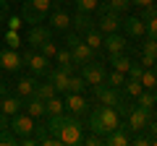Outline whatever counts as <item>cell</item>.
<instances>
[{
  "label": "cell",
  "mask_w": 157,
  "mask_h": 146,
  "mask_svg": "<svg viewBox=\"0 0 157 146\" xmlns=\"http://www.w3.org/2000/svg\"><path fill=\"white\" fill-rule=\"evenodd\" d=\"M60 3H63V0H52V5H60Z\"/></svg>",
  "instance_id": "cell-52"
},
{
  "label": "cell",
  "mask_w": 157,
  "mask_h": 146,
  "mask_svg": "<svg viewBox=\"0 0 157 146\" xmlns=\"http://www.w3.org/2000/svg\"><path fill=\"white\" fill-rule=\"evenodd\" d=\"M107 5H110V11H115V13H126L131 8V0H107Z\"/></svg>",
  "instance_id": "cell-37"
},
{
  "label": "cell",
  "mask_w": 157,
  "mask_h": 146,
  "mask_svg": "<svg viewBox=\"0 0 157 146\" xmlns=\"http://www.w3.org/2000/svg\"><path fill=\"white\" fill-rule=\"evenodd\" d=\"M24 112H26V115H32L34 120H39V118H47L45 102H42V99H37V97H26V99H24Z\"/></svg>",
  "instance_id": "cell-19"
},
{
  "label": "cell",
  "mask_w": 157,
  "mask_h": 146,
  "mask_svg": "<svg viewBox=\"0 0 157 146\" xmlns=\"http://www.w3.org/2000/svg\"><path fill=\"white\" fill-rule=\"evenodd\" d=\"M3 39H6V45L11 47V50H18V47L24 45V42H21V34H18V31H13V29H8V31L3 34Z\"/></svg>",
  "instance_id": "cell-33"
},
{
  "label": "cell",
  "mask_w": 157,
  "mask_h": 146,
  "mask_svg": "<svg viewBox=\"0 0 157 146\" xmlns=\"http://www.w3.org/2000/svg\"><path fill=\"white\" fill-rule=\"evenodd\" d=\"M92 94L100 104H107V107H115L121 102V89H113L110 84H97L92 86Z\"/></svg>",
  "instance_id": "cell-8"
},
{
  "label": "cell",
  "mask_w": 157,
  "mask_h": 146,
  "mask_svg": "<svg viewBox=\"0 0 157 146\" xmlns=\"http://www.w3.org/2000/svg\"><path fill=\"white\" fill-rule=\"evenodd\" d=\"M71 26L76 29L78 34H84V31H89V29L94 26V21H92V13H78V11H76V16L71 18Z\"/></svg>",
  "instance_id": "cell-21"
},
{
  "label": "cell",
  "mask_w": 157,
  "mask_h": 146,
  "mask_svg": "<svg viewBox=\"0 0 157 146\" xmlns=\"http://www.w3.org/2000/svg\"><path fill=\"white\" fill-rule=\"evenodd\" d=\"M141 52H147V55H155V57H157V39L147 37V42L141 45Z\"/></svg>",
  "instance_id": "cell-41"
},
{
  "label": "cell",
  "mask_w": 157,
  "mask_h": 146,
  "mask_svg": "<svg viewBox=\"0 0 157 146\" xmlns=\"http://www.w3.org/2000/svg\"><path fill=\"white\" fill-rule=\"evenodd\" d=\"M86 89H89L86 81L81 78V76H73V73H71V78H68V91H78V94H84Z\"/></svg>",
  "instance_id": "cell-34"
},
{
  "label": "cell",
  "mask_w": 157,
  "mask_h": 146,
  "mask_svg": "<svg viewBox=\"0 0 157 146\" xmlns=\"http://www.w3.org/2000/svg\"><path fill=\"white\" fill-rule=\"evenodd\" d=\"M58 138H60L63 146H78L81 138H84V123H81V118H76V115L68 112V120H66V125L60 128Z\"/></svg>",
  "instance_id": "cell-3"
},
{
  "label": "cell",
  "mask_w": 157,
  "mask_h": 146,
  "mask_svg": "<svg viewBox=\"0 0 157 146\" xmlns=\"http://www.w3.org/2000/svg\"><path fill=\"white\" fill-rule=\"evenodd\" d=\"M24 5H29L37 13H50L52 11V0H24Z\"/></svg>",
  "instance_id": "cell-30"
},
{
  "label": "cell",
  "mask_w": 157,
  "mask_h": 146,
  "mask_svg": "<svg viewBox=\"0 0 157 146\" xmlns=\"http://www.w3.org/2000/svg\"><path fill=\"white\" fill-rule=\"evenodd\" d=\"M39 52H42L45 57H55V52H58V45H55L52 39H47V42H42V45H39Z\"/></svg>",
  "instance_id": "cell-38"
},
{
  "label": "cell",
  "mask_w": 157,
  "mask_h": 146,
  "mask_svg": "<svg viewBox=\"0 0 157 146\" xmlns=\"http://www.w3.org/2000/svg\"><path fill=\"white\" fill-rule=\"evenodd\" d=\"M152 91H155V99H157V86H155V89H152Z\"/></svg>",
  "instance_id": "cell-54"
},
{
  "label": "cell",
  "mask_w": 157,
  "mask_h": 146,
  "mask_svg": "<svg viewBox=\"0 0 157 146\" xmlns=\"http://www.w3.org/2000/svg\"><path fill=\"white\" fill-rule=\"evenodd\" d=\"M45 78L50 81L52 86H55V91H58V94H66V91H68V78H71V73H66L63 68L52 65V68H50V73H47Z\"/></svg>",
  "instance_id": "cell-16"
},
{
  "label": "cell",
  "mask_w": 157,
  "mask_h": 146,
  "mask_svg": "<svg viewBox=\"0 0 157 146\" xmlns=\"http://www.w3.org/2000/svg\"><path fill=\"white\" fill-rule=\"evenodd\" d=\"M141 73H144V65L141 63H131V68H128V78H136V81H141Z\"/></svg>",
  "instance_id": "cell-40"
},
{
  "label": "cell",
  "mask_w": 157,
  "mask_h": 146,
  "mask_svg": "<svg viewBox=\"0 0 157 146\" xmlns=\"http://www.w3.org/2000/svg\"><path fill=\"white\" fill-rule=\"evenodd\" d=\"M134 144H136V146H149V144H152V138H149V136H136Z\"/></svg>",
  "instance_id": "cell-47"
},
{
  "label": "cell",
  "mask_w": 157,
  "mask_h": 146,
  "mask_svg": "<svg viewBox=\"0 0 157 146\" xmlns=\"http://www.w3.org/2000/svg\"><path fill=\"white\" fill-rule=\"evenodd\" d=\"M121 13H115V11H107V13H102L100 18L94 21V26L100 29L102 34H113V31H121Z\"/></svg>",
  "instance_id": "cell-13"
},
{
  "label": "cell",
  "mask_w": 157,
  "mask_h": 146,
  "mask_svg": "<svg viewBox=\"0 0 157 146\" xmlns=\"http://www.w3.org/2000/svg\"><path fill=\"white\" fill-rule=\"evenodd\" d=\"M66 47L71 50V57H73V65L76 68H81V65H86L89 60H94V50L78 37V31H71L66 37Z\"/></svg>",
  "instance_id": "cell-2"
},
{
  "label": "cell",
  "mask_w": 157,
  "mask_h": 146,
  "mask_svg": "<svg viewBox=\"0 0 157 146\" xmlns=\"http://www.w3.org/2000/svg\"><path fill=\"white\" fill-rule=\"evenodd\" d=\"M121 125V115L115 112V107H107V104H100L94 107L89 112V130L97 136H105L110 133L113 128H118Z\"/></svg>",
  "instance_id": "cell-1"
},
{
  "label": "cell",
  "mask_w": 157,
  "mask_h": 146,
  "mask_svg": "<svg viewBox=\"0 0 157 146\" xmlns=\"http://www.w3.org/2000/svg\"><path fill=\"white\" fill-rule=\"evenodd\" d=\"M141 65H144V68H155V65H157V57H155V55H147V52H141Z\"/></svg>",
  "instance_id": "cell-46"
},
{
  "label": "cell",
  "mask_w": 157,
  "mask_h": 146,
  "mask_svg": "<svg viewBox=\"0 0 157 146\" xmlns=\"http://www.w3.org/2000/svg\"><path fill=\"white\" fill-rule=\"evenodd\" d=\"M13 144H18V136H13L11 128H3L0 130V146H13Z\"/></svg>",
  "instance_id": "cell-36"
},
{
  "label": "cell",
  "mask_w": 157,
  "mask_h": 146,
  "mask_svg": "<svg viewBox=\"0 0 157 146\" xmlns=\"http://www.w3.org/2000/svg\"><path fill=\"white\" fill-rule=\"evenodd\" d=\"M121 29H123L126 37H144V21H141L139 16H126L121 18Z\"/></svg>",
  "instance_id": "cell-17"
},
{
  "label": "cell",
  "mask_w": 157,
  "mask_h": 146,
  "mask_svg": "<svg viewBox=\"0 0 157 146\" xmlns=\"http://www.w3.org/2000/svg\"><path fill=\"white\" fill-rule=\"evenodd\" d=\"M6 24H8V29H13V31H21L24 18H21V16H8V18H6Z\"/></svg>",
  "instance_id": "cell-42"
},
{
  "label": "cell",
  "mask_w": 157,
  "mask_h": 146,
  "mask_svg": "<svg viewBox=\"0 0 157 146\" xmlns=\"http://www.w3.org/2000/svg\"><path fill=\"white\" fill-rule=\"evenodd\" d=\"M102 37H105V34H102L97 26H92L89 31H84V42H86V45H89L94 52H97V50H102Z\"/></svg>",
  "instance_id": "cell-24"
},
{
  "label": "cell",
  "mask_w": 157,
  "mask_h": 146,
  "mask_svg": "<svg viewBox=\"0 0 157 146\" xmlns=\"http://www.w3.org/2000/svg\"><path fill=\"white\" fill-rule=\"evenodd\" d=\"M73 3H76L78 13H94L97 5H100V0H73Z\"/></svg>",
  "instance_id": "cell-35"
},
{
  "label": "cell",
  "mask_w": 157,
  "mask_h": 146,
  "mask_svg": "<svg viewBox=\"0 0 157 146\" xmlns=\"http://www.w3.org/2000/svg\"><path fill=\"white\" fill-rule=\"evenodd\" d=\"M8 3H24V0H8Z\"/></svg>",
  "instance_id": "cell-53"
},
{
  "label": "cell",
  "mask_w": 157,
  "mask_h": 146,
  "mask_svg": "<svg viewBox=\"0 0 157 146\" xmlns=\"http://www.w3.org/2000/svg\"><path fill=\"white\" fill-rule=\"evenodd\" d=\"M141 86L144 89H155L157 86V68H144V73H141Z\"/></svg>",
  "instance_id": "cell-31"
},
{
  "label": "cell",
  "mask_w": 157,
  "mask_h": 146,
  "mask_svg": "<svg viewBox=\"0 0 157 146\" xmlns=\"http://www.w3.org/2000/svg\"><path fill=\"white\" fill-rule=\"evenodd\" d=\"M58 91H55V86L50 84V81H42V84H37L34 86V94L32 97H37V99H42V102H47L50 97H55Z\"/></svg>",
  "instance_id": "cell-25"
},
{
  "label": "cell",
  "mask_w": 157,
  "mask_h": 146,
  "mask_svg": "<svg viewBox=\"0 0 157 146\" xmlns=\"http://www.w3.org/2000/svg\"><path fill=\"white\" fill-rule=\"evenodd\" d=\"M55 65L58 68H63L66 73H73V57H71V50L68 47H58V52H55Z\"/></svg>",
  "instance_id": "cell-20"
},
{
  "label": "cell",
  "mask_w": 157,
  "mask_h": 146,
  "mask_svg": "<svg viewBox=\"0 0 157 146\" xmlns=\"http://www.w3.org/2000/svg\"><path fill=\"white\" fill-rule=\"evenodd\" d=\"M155 16H157V8H155V5H144L139 18H141V21H149V18H155Z\"/></svg>",
  "instance_id": "cell-45"
},
{
  "label": "cell",
  "mask_w": 157,
  "mask_h": 146,
  "mask_svg": "<svg viewBox=\"0 0 157 146\" xmlns=\"http://www.w3.org/2000/svg\"><path fill=\"white\" fill-rule=\"evenodd\" d=\"M155 0H131V5H139V8H144V5H152Z\"/></svg>",
  "instance_id": "cell-49"
},
{
  "label": "cell",
  "mask_w": 157,
  "mask_h": 146,
  "mask_svg": "<svg viewBox=\"0 0 157 146\" xmlns=\"http://www.w3.org/2000/svg\"><path fill=\"white\" fill-rule=\"evenodd\" d=\"M34 86H37V76H24V78L16 84V94L26 99V97L34 94Z\"/></svg>",
  "instance_id": "cell-22"
},
{
  "label": "cell",
  "mask_w": 157,
  "mask_h": 146,
  "mask_svg": "<svg viewBox=\"0 0 157 146\" xmlns=\"http://www.w3.org/2000/svg\"><path fill=\"white\" fill-rule=\"evenodd\" d=\"M102 47H105L110 55H118V52H126L128 50V37L121 31H113V34H105L102 37Z\"/></svg>",
  "instance_id": "cell-10"
},
{
  "label": "cell",
  "mask_w": 157,
  "mask_h": 146,
  "mask_svg": "<svg viewBox=\"0 0 157 146\" xmlns=\"http://www.w3.org/2000/svg\"><path fill=\"white\" fill-rule=\"evenodd\" d=\"M131 57L126 55V52H118V55H110V65L115 68V71H121V73H128V68H131Z\"/></svg>",
  "instance_id": "cell-26"
},
{
  "label": "cell",
  "mask_w": 157,
  "mask_h": 146,
  "mask_svg": "<svg viewBox=\"0 0 157 146\" xmlns=\"http://www.w3.org/2000/svg\"><path fill=\"white\" fill-rule=\"evenodd\" d=\"M71 18H73V16H68V11H63L60 5H52L47 24L52 26V31H68V26H71Z\"/></svg>",
  "instance_id": "cell-14"
},
{
  "label": "cell",
  "mask_w": 157,
  "mask_h": 146,
  "mask_svg": "<svg viewBox=\"0 0 157 146\" xmlns=\"http://www.w3.org/2000/svg\"><path fill=\"white\" fill-rule=\"evenodd\" d=\"M45 110H47V115H60V112H66V104H63V99L60 97H50V99L45 102Z\"/></svg>",
  "instance_id": "cell-28"
},
{
  "label": "cell",
  "mask_w": 157,
  "mask_h": 146,
  "mask_svg": "<svg viewBox=\"0 0 157 146\" xmlns=\"http://www.w3.org/2000/svg\"><path fill=\"white\" fill-rule=\"evenodd\" d=\"M134 99H136V104L144 107V110H155V107H157V99H155V91H152V89H141Z\"/></svg>",
  "instance_id": "cell-23"
},
{
  "label": "cell",
  "mask_w": 157,
  "mask_h": 146,
  "mask_svg": "<svg viewBox=\"0 0 157 146\" xmlns=\"http://www.w3.org/2000/svg\"><path fill=\"white\" fill-rule=\"evenodd\" d=\"M149 120H152V110H144V107L136 104L126 115V128H128V133H141V130H147Z\"/></svg>",
  "instance_id": "cell-4"
},
{
  "label": "cell",
  "mask_w": 157,
  "mask_h": 146,
  "mask_svg": "<svg viewBox=\"0 0 157 146\" xmlns=\"http://www.w3.org/2000/svg\"><path fill=\"white\" fill-rule=\"evenodd\" d=\"M6 94V84H3V78H0V97Z\"/></svg>",
  "instance_id": "cell-51"
},
{
  "label": "cell",
  "mask_w": 157,
  "mask_h": 146,
  "mask_svg": "<svg viewBox=\"0 0 157 146\" xmlns=\"http://www.w3.org/2000/svg\"><path fill=\"white\" fill-rule=\"evenodd\" d=\"M8 16H11V3L8 0H0V24H6Z\"/></svg>",
  "instance_id": "cell-44"
},
{
  "label": "cell",
  "mask_w": 157,
  "mask_h": 146,
  "mask_svg": "<svg viewBox=\"0 0 157 146\" xmlns=\"http://www.w3.org/2000/svg\"><path fill=\"white\" fill-rule=\"evenodd\" d=\"M24 110V97H8V94H3L0 97V112L3 115H8V118H13L16 112H21Z\"/></svg>",
  "instance_id": "cell-18"
},
{
  "label": "cell",
  "mask_w": 157,
  "mask_h": 146,
  "mask_svg": "<svg viewBox=\"0 0 157 146\" xmlns=\"http://www.w3.org/2000/svg\"><path fill=\"white\" fill-rule=\"evenodd\" d=\"M147 130H149V136H152V138L157 136V118H152L149 123H147Z\"/></svg>",
  "instance_id": "cell-48"
},
{
  "label": "cell",
  "mask_w": 157,
  "mask_h": 146,
  "mask_svg": "<svg viewBox=\"0 0 157 146\" xmlns=\"http://www.w3.org/2000/svg\"><path fill=\"white\" fill-rule=\"evenodd\" d=\"M155 118H157V107H155Z\"/></svg>",
  "instance_id": "cell-55"
},
{
  "label": "cell",
  "mask_w": 157,
  "mask_h": 146,
  "mask_svg": "<svg viewBox=\"0 0 157 146\" xmlns=\"http://www.w3.org/2000/svg\"><path fill=\"white\" fill-rule=\"evenodd\" d=\"M0 65H3V71H8V73H18V71L24 68L21 52H18V50H11V47L0 50Z\"/></svg>",
  "instance_id": "cell-11"
},
{
  "label": "cell",
  "mask_w": 157,
  "mask_h": 146,
  "mask_svg": "<svg viewBox=\"0 0 157 146\" xmlns=\"http://www.w3.org/2000/svg\"><path fill=\"white\" fill-rule=\"evenodd\" d=\"M141 89H144V86H141V81H136V78H126V84L121 86V91H123L126 97H136Z\"/></svg>",
  "instance_id": "cell-32"
},
{
  "label": "cell",
  "mask_w": 157,
  "mask_h": 146,
  "mask_svg": "<svg viewBox=\"0 0 157 146\" xmlns=\"http://www.w3.org/2000/svg\"><path fill=\"white\" fill-rule=\"evenodd\" d=\"M63 104H66V112L76 115V118H84V115H89V102H86L84 94H78V91H66V97H63Z\"/></svg>",
  "instance_id": "cell-5"
},
{
  "label": "cell",
  "mask_w": 157,
  "mask_h": 146,
  "mask_svg": "<svg viewBox=\"0 0 157 146\" xmlns=\"http://www.w3.org/2000/svg\"><path fill=\"white\" fill-rule=\"evenodd\" d=\"M47 39H52V26H45V24H34L26 34V45L32 50H39V45Z\"/></svg>",
  "instance_id": "cell-9"
},
{
  "label": "cell",
  "mask_w": 157,
  "mask_h": 146,
  "mask_svg": "<svg viewBox=\"0 0 157 146\" xmlns=\"http://www.w3.org/2000/svg\"><path fill=\"white\" fill-rule=\"evenodd\" d=\"M102 144L105 146H128L131 144V133L128 128H126V123H121L118 128H113L110 133L102 136Z\"/></svg>",
  "instance_id": "cell-12"
},
{
  "label": "cell",
  "mask_w": 157,
  "mask_h": 146,
  "mask_svg": "<svg viewBox=\"0 0 157 146\" xmlns=\"http://www.w3.org/2000/svg\"><path fill=\"white\" fill-rule=\"evenodd\" d=\"M34 123H37V120L21 110V112H16V115L11 118L8 128L13 130V136H18V138H21V136H32V133H34Z\"/></svg>",
  "instance_id": "cell-7"
},
{
  "label": "cell",
  "mask_w": 157,
  "mask_h": 146,
  "mask_svg": "<svg viewBox=\"0 0 157 146\" xmlns=\"http://www.w3.org/2000/svg\"><path fill=\"white\" fill-rule=\"evenodd\" d=\"M105 84H110L113 89H121V86L126 84V73H121V71H107V76H105Z\"/></svg>",
  "instance_id": "cell-29"
},
{
  "label": "cell",
  "mask_w": 157,
  "mask_h": 146,
  "mask_svg": "<svg viewBox=\"0 0 157 146\" xmlns=\"http://www.w3.org/2000/svg\"><path fill=\"white\" fill-rule=\"evenodd\" d=\"M26 68L32 71V76H47L50 73V57H45L42 52H32V57H29V63H26Z\"/></svg>",
  "instance_id": "cell-15"
},
{
  "label": "cell",
  "mask_w": 157,
  "mask_h": 146,
  "mask_svg": "<svg viewBox=\"0 0 157 146\" xmlns=\"http://www.w3.org/2000/svg\"><path fill=\"white\" fill-rule=\"evenodd\" d=\"M21 18H24L26 24H32V26H34V24H42V21H45L47 13H37V11H32L29 5H24V3H21Z\"/></svg>",
  "instance_id": "cell-27"
},
{
  "label": "cell",
  "mask_w": 157,
  "mask_h": 146,
  "mask_svg": "<svg viewBox=\"0 0 157 146\" xmlns=\"http://www.w3.org/2000/svg\"><path fill=\"white\" fill-rule=\"evenodd\" d=\"M144 34L152 37V39H157V16L149 18V21H144Z\"/></svg>",
  "instance_id": "cell-39"
},
{
  "label": "cell",
  "mask_w": 157,
  "mask_h": 146,
  "mask_svg": "<svg viewBox=\"0 0 157 146\" xmlns=\"http://www.w3.org/2000/svg\"><path fill=\"white\" fill-rule=\"evenodd\" d=\"M0 73H3V65H0Z\"/></svg>",
  "instance_id": "cell-56"
},
{
  "label": "cell",
  "mask_w": 157,
  "mask_h": 146,
  "mask_svg": "<svg viewBox=\"0 0 157 146\" xmlns=\"http://www.w3.org/2000/svg\"><path fill=\"white\" fill-rule=\"evenodd\" d=\"M81 144H84V146H100L102 144V136H97V133H92V130H89V136L81 138Z\"/></svg>",
  "instance_id": "cell-43"
},
{
  "label": "cell",
  "mask_w": 157,
  "mask_h": 146,
  "mask_svg": "<svg viewBox=\"0 0 157 146\" xmlns=\"http://www.w3.org/2000/svg\"><path fill=\"white\" fill-rule=\"evenodd\" d=\"M105 76H107V68L97 60H89L86 65H81V78L86 81V86H97V84H105Z\"/></svg>",
  "instance_id": "cell-6"
},
{
  "label": "cell",
  "mask_w": 157,
  "mask_h": 146,
  "mask_svg": "<svg viewBox=\"0 0 157 146\" xmlns=\"http://www.w3.org/2000/svg\"><path fill=\"white\" fill-rule=\"evenodd\" d=\"M8 123H11V118H8V115H3V112H0V130H3V128H8Z\"/></svg>",
  "instance_id": "cell-50"
}]
</instances>
